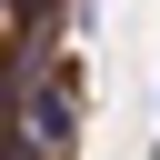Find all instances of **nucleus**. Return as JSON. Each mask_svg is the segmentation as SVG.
Masks as SVG:
<instances>
[{"label":"nucleus","instance_id":"obj_1","mask_svg":"<svg viewBox=\"0 0 160 160\" xmlns=\"http://www.w3.org/2000/svg\"><path fill=\"white\" fill-rule=\"evenodd\" d=\"M20 130H30V150H40V160H60V150L80 140V90H70V70H40V80H30Z\"/></svg>","mask_w":160,"mask_h":160},{"label":"nucleus","instance_id":"obj_2","mask_svg":"<svg viewBox=\"0 0 160 160\" xmlns=\"http://www.w3.org/2000/svg\"><path fill=\"white\" fill-rule=\"evenodd\" d=\"M20 10H40V0H20Z\"/></svg>","mask_w":160,"mask_h":160}]
</instances>
